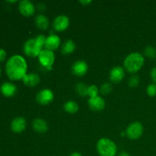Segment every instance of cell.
<instances>
[{"label": "cell", "mask_w": 156, "mask_h": 156, "mask_svg": "<svg viewBox=\"0 0 156 156\" xmlns=\"http://www.w3.org/2000/svg\"><path fill=\"white\" fill-rule=\"evenodd\" d=\"M27 62L21 55H13L6 62L5 73L11 80H21L27 74Z\"/></svg>", "instance_id": "6da1fadb"}, {"label": "cell", "mask_w": 156, "mask_h": 156, "mask_svg": "<svg viewBox=\"0 0 156 156\" xmlns=\"http://www.w3.org/2000/svg\"><path fill=\"white\" fill-rule=\"evenodd\" d=\"M46 37L44 34H39L35 38L28 39L24 44V53L26 56L30 57H37L42 51L44 47Z\"/></svg>", "instance_id": "7a4b0ae2"}, {"label": "cell", "mask_w": 156, "mask_h": 156, "mask_svg": "<svg viewBox=\"0 0 156 156\" xmlns=\"http://www.w3.org/2000/svg\"><path fill=\"white\" fill-rule=\"evenodd\" d=\"M144 62V56L138 52H134L126 56L123 61V66L128 73L134 74L141 69Z\"/></svg>", "instance_id": "3957f363"}, {"label": "cell", "mask_w": 156, "mask_h": 156, "mask_svg": "<svg viewBox=\"0 0 156 156\" xmlns=\"http://www.w3.org/2000/svg\"><path fill=\"white\" fill-rule=\"evenodd\" d=\"M96 149L100 156H116L117 153V144L108 138H101L96 144Z\"/></svg>", "instance_id": "277c9868"}, {"label": "cell", "mask_w": 156, "mask_h": 156, "mask_svg": "<svg viewBox=\"0 0 156 156\" xmlns=\"http://www.w3.org/2000/svg\"><path fill=\"white\" fill-rule=\"evenodd\" d=\"M125 133L129 140H138L142 136L143 133V124L138 121L133 122L127 126Z\"/></svg>", "instance_id": "5b68a950"}, {"label": "cell", "mask_w": 156, "mask_h": 156, "mask_svg": "<svg viewBox=\"0 0 156 156\" xmlns=\"http://www.w3.org/2000/svg\"><path fill=\"white\" fill-rule=\"evenodd\" d=\"M38 59H39L40 64L44 68L50 69L55 62V54L53 51L44 49L38 56Z\"/></svg>", "instance_id": "8992f818"}, {"label": "cell", "mask_w": 156, "mask_h": 156, "mask_svg": "<svg viewBox=\"0 0 156 156\" xmlns=\"http://www.w3.org/2000/svg\"><path fill=\"white\" fill-rule=\"evenodd\" d=\"M54 100V94L53 92L49 88H44V89L41 90L37 93L36 96V101L39 105H48Z\"/></svg>", "instance_id": "52a82bcc"}, {"label": "cell", "mask_w": 156, "mask_h": 156, "mask_svg": "<svg viewBox=\"0 0 156 156\" xmlns=\"http://www.w3.org/2000/svg\"><path fill=\"white\" fill-rule=\"evenodd\" d=\"M35 6L33 2L29 0H21L18 2V10L22 15L30 17L34 14Z\"/></svg>", "instance_id": "ba28073f"}, {"label": "cell", "mask_w": 156, "mask_h": 156, "mask_svg": "<svg viewBox=\"0 0 156 156\" xmlns=\"http://www.w3.org/2000/svg\"><path fill=\"white\" fill-rule=\"evenodd\" d=\"M69 19L66 15H58L53 20V27L56 31L62 32L68 28L69 26Z\"/></svg>", "instance_id": "9c48e42d"}, {"label": "cell", "mask_w": 156, "mask_h": 156, "mask_svg": "<svg viewBox=\"0 0 156 156\" xmlns=\"http://www.w3.org/2000/svg\"><path fill=\"white\" fill-rule=\"evenodd\" d=\"M88 69V64L84 60H77L72 66V73L73 75L79 77L84 76Z\"/></svg>", "instance_id": "30bf717a"}, {"label": "cell", "mask_w": 156, "mask_h": 156, "mask_svg": "<svg viewBox=\"0 0 156 156\" xmlns=\"http://www.w3.org/2000/svg\"><path fill=\"white\" fill-rule=\"evenodd\" d=\"M88 105L90 109L94 111H101L105 108V101L103 98L98 95L94 98H89Z\"/></svg>", "instance_id": "8fae6325"}, {"label": "cell", "mask_w": 156, "mask_h": 156, "mask_svg": "<svg viewBox=\"0 0 156 156\" xmlns=\"http://www.w3.org/2000/svg\"><path fill=\"white\" fill-rule=\"evenodd\" d=\"M60 37L58 35L50 34L46 37L44 47H45L46 50L54 51L59 48V46H60Z\"/></svg>", "instance_id": "7c38bea8"}, {"label": "cell", "mask_w": 156, "mask_h": 156, "mask_svg": "<svg viewBox=\"0 0 156 156\" xmlns=\"http://www.w3.org/2000/svg\"><path fill=\"white\" fill-rule=\"evenodd\" d=\"M125 77V70L120 66L113 67L110 71V79L114 83H119Z\"/></svg>", "instance_id": "4fadbf2b"}, {"label": "cell", "mask_w": 156, "mask_h": 156, "mask_svg": "<svg viewBox=\"0 0 156 156\" xmlns=\"http://www.w3.org/2000/svg\"><path fill=\"white\" fill-rule=\"evenodd\" d=\"M27 122L22 117H18L13 119L11 123V129L15 133H20L26 129Z\"/></svg>", "instance_id": "5bb4252c"}, {"label": "cell", "mask_w": 156, "mask_h": 156, "mask_svg": "<svg viewBox=\"0 0 156 156\" xmlns=\"http://www.w3.org/2000/svg\"><path fill=\"white\" fill-rule=\"evenodd\" d=\"M0 91L5 97L10 98L15 94L17 91V87L12 82H5L2 84L0 87Z\"/></svg>", "instance_id": "9a60e30c"}, {"label": "cell", "mask_w": 156, "mask_h": 156, "mask_svg": "<svg viewBox=\"0 0 156 156\" xmlns=\"http://www.w3.org/2000/svg\"><path fill=\"white\" fill-rule=\"evenodd\" d=\"M22 81L26 86L33 88V87L37 86L40 83L41 79L37 74L32 73H29V74L27 73L22 79Z\"/></svg>", "instance_id": "2e32d148"}, {"label": "cell", "mask_w": 156, "mask_h": 156, "mask_svg": "<svg viewBox=\"0 0 156 156\" xmlns=\"http://www.w3.org/2000/svg\"><path fill=\"white\" fill-rule=\"evenodd\" d=\"M32 127L35 132L38 133H44L48 130V125L44 120L41 118H37L32 122Z\"/></svg>", "instance_id": "e0dca14e"}, {"label": "cell", "mask_w": 156, "mask_h": 156, "mask_svg": "<svg viewBox=\"0 0 156 156\" xmlns=\"http://www.w3.org/2000/svg\"><path fill=\"white\" fill-rule=\"evenodd\" d=\"M34 22L37 27L41 30H46L48 28L50 24L48 18L43 14H39L35 17Z\"/></svg>", "instance_id": "ac0fdd59"}, {"label": "cell", "mask_w": 156, "mask_h": 156, "mask_svg": "<svg viewBox=\"0 0 156 156\" xmlns=\"http://www.w3.org/2000/svg\"><path fill=\"white\" fill-rule=\"evenodd\" d=\"M76 47V44L73 40H67L62 44L61 51L63 55H69L75 51Z\"/></svg>", "instance_id": "d6986e66"}, {"label": "cell", "mask_w": 156, "mask_h": 156, "mask_svg": "<svg viewBox=\"0 0 156 156\" xmlns=\"http://www.w3.org/2000/svg\"><path fill=\"white\" fill-rule=\"evenodd\" d=\"M63 108L66 112L69 113V114H75L79 111V107L77 102L74 101H69L64 104Z\"/></svg>", "instance_id": "ffe728a7"}, {"label": "cell", "mask_w": 156, "mask_h": 156, "mask_svg": "<svg viewBox=\"0 0 156 156\" xmlns=\"http://www.w3.org/2000/svg\"><path fill=\"white\" fill-rule=\"evenodd\" d=\"M88 86H87L86 84L84 82H79L76 85V91L81 97H85V96H88Z\"/></svg>", "instance_id": "44dd1931"}, {"label": "cell", "mask_w": 156, "mask_h": 156, "mask_svg": "<svg viewBox=\"0 0 156 156\" xmlns=\"http://www.w3.org/2000/svg\"><path fill=\"white\" fill-rule=\"evenodd\" d=\"M144 55L151 59H154L156 57V48L152 46H148L144 49Z\"/></svg>", "instance_id": "7402d4cb"}, {"label": "cell", "mask_w": 156, "mask_h": 156, "mask_svg": "<svg viewBox=\"0 0 156 156\" xmlns=\"http://www.w3.org/2000/svg\"><path fill=\"white\" fill-rule=\"evenodd\" d=\"M112 85L110 83L106 82V83L102 84L100 88V91L102 94H104V95H107V94H109L112 91Z\"/></svg>", "instance_id": "603a6c76"}, {"label": "cell", "mask_w": 156, "mask_h": 156, "mask_svg": "<svg viewBox=\"0 0 156 156\" xmlns=\"http://www.w3.org/2000/svg\"><path fill=\"white\" fill-rule=\"evenodd\" d=\"M99 90L98 88L95 85H91L88 86V96L89 98H94L98 95Z\"/></svg>", "instance_id": "cb8c5ba5"}, {"label": "cell", "mask_w": 156, "mask_h": 156, "mask_svg": "<svg viewBox=\"0 0 156 156\" xmlns=\"http://www.w3.org/2000/svg\"><path fill=\"white\" fill-rule=\"evenodd\" d=\"M140 82V77L138 76H133L132 77L129 78V82H128V85L130 88H136L138 86L139 83Z\"/></svg>", "instance_id": "d4e9b609"}, {"label": "cell", "mask_w": 156, "mask_h": 156, "mask_svg": "<svg viewBox=\"0 0 156 156\" xmlns=\"http://www.w3.org/2000/svg\"><path fill=\"white\" fill-rule=\"evenodd\" d=\"M146 92L148 95L150 97H155L156 96V84L151 83L146 88Z\"/></svg>", "instance_id": "484cf974"}, {"label": "cell", "mask_w": 156, "mask_h": 156, "mask_svg": "<svg viewBox=\"0 0 156 156\" xmlns=\"http://www.w3.org/2000/svg\"><path fill=\"white\" fill-rule=\"evenodd\" d=\"M150 77L152 79L153 83L156 84V67H154V68L152 69L150 72Z\"/></svg>", "instance_id": "4316f807"}, {"label": "cell", "mask_w": 156, "mask_h": 156, "mask_svg": "<svg viewBox=\"0 0 156 156\" xmlns=\"http://www.w3.org/2000/svg\"><path fill=\"white\" fill-rule=\"evenodd\" d=\"M6 56H7V53L5 50L2 48H0V62H3L5 59Z\"/></svg>", "instance_id": "83f0119b"}, {"label": "cell", "mask_w": 156, "mask_h": 156, "mask_svg": "<svg viewBox=\"0 0 156 156\" xmlns=\"http://www.w3.org/2000/svg\"><path fill=\"white\" fill-rule=\"evenodd\" d=\"M37 8L39 11H44V9H46V6L44 3L41 2V3H38L37 5Z\"/></svg>", "instance_id": "f1b7e54d"}, {"label": "cell", "mask_w": 156, "mask_h": 156, "mask_svg": "<svg viewBox=\"0 0 156 156\" xmlns=\"http://www.w3.org/2000/svg\"><path fill=\"white\" fill-rule=\"evenodd\" d=\"M79 2H80L82 5L87 6V5H88L89 4H91V1H90V0L89 1H87V0H85V1H84V0H82V1H80Z\"/></svg>", "instance_id": "f546056e"}, {"label": "cell", "mask_w": 156, "mask_h": 156, "mask_svg": "<svg viewBox=\"0 0 156 156\" xmlns=\"http://www.w3.org/2000/svg\"><path fill=\"white\" fill-rule=\"evenodd\" d=\"M118 156H130V155H129L128 152H125V151H123V152H121L119 153Z\"/></svg>", "instance_id": "4dcf8cb0"}, {"label": "cell", "mask_w": 156, "mask_h": 156, "mask_svg": "<svg viewBox=\"0 0 156 156\" xmlns=\"http://www.w3.org/2000/svg\"><path fill=\"white\" fill-rule=\"evenodd\" d=\"M69 156H82V155H81L79 152H73L72 154H70Z\"/></svg>", "instance_id": "1f68e13d"}, {"label": "cell", "mask_w": 156, "mask_h": 156, "mask_svg": "<svg viewBox=\"0 0 156 156\" xmlns=\"http://www.w3.org/2000/svg\"><path fill=\"white\" fill-rule=\"evenodd\" d=\"M7 2H9V3H15V2H17V1H16V0H15V1H7Z\"/></svg>", "instance_id": "d6a6232c"}, {"label": "cell", "mask_w": 156, "mask_h": 156, "mask_svg": "<svg viewBox=\"0 0 156 156\" xmlns=\"http://www.w3.org/2000/svg\"><path fill=\"white\" fill-rule=\"evenodd\" d=\"M1 73H2V69H1V67H0V76H1Z\"/></svg>", "instance_id": "836d02e7"}]
</instances>
